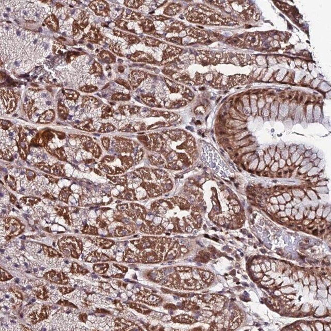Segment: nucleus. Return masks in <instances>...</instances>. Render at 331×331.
<instances>
[{
  "label": "nucleus",
  "mask_w": 331,
  "mask_h": 331,
  "mask_svg": "<svg viewBox=\"0 0 331 331\" xmlns=\"http://www.w3.org/2000/svg\"><path fill=\"white\" fill-rule=\"evenodd\" d=\"M61 251L67 256L77 258L81 253V244L71 237L64 238L59 242Z\"/></svg>",
  "instance_id": "obj_1"
},
{
  "label": "nucleus",
  "mask_w": 331,
  "mask_h": 331,
  "mask_svg": "<svg viewBox=\"0 0 331 331\" xmlns=\"http://www.w3.org/2000/svg\"><path fill=\"white\" fill-rule=\"evenodd\" d=\"M146 74L143 71H133L129 75V83L132 89L134 90L136 89L140 83L146 78Z\"/></svg>",
  "instance_id": "obj_2"
},
{
  "label": "nucleus",
  "mask_w": 331,
  "mask_h": 331,
  "mask_svg": "<svg viewBox=\"0 0 331 331\" xmlns=\"http://www.w3.org/2000/svg\"><path fill=\"white\" fill-rule=\"evenodd\" d=\"M132 61L136 62H148L155 63V61L151 55L142 51H137L132 54L129 58Z\"/></svg>",
  "instance_id": "obj_3"
},
{
  "label": "nucleus",
  "mask_w": 331,
  "mask_h": 331,
  "mask_svg": "<svg viewBox=\"0 0 331 331\" xmlns=\"http://www.w3.org/2000/svg\"><path fill=\"white\" fill-rule=\"evenodd\" d=\"M90 6L98 15L107 16L109 12L108 5L105 1H94L91 3Z\"/></svg>",
  "instance_id": "obj_4"
},
{
  "label": "nucleus",
  "mask_w": 331,
  "mask_h": 331,
  "mask_svg": "<svg viewBox=\"0 0 331 331\" xmlns=\"http://www.w3.org/2000/svg\"><path fill=\"white\" fill-rule=\"evenodd\" d=\"M45 278L47 280L57 284H65L67 282V279L63 273L54 271L46 273L45 275Z\"/></svg>",
  "instance_id": "obj_5"
},
{
  "label": "nucleus",
  "mask_w": 331,
  "mask_h": 331,
  "mask_svg": "<svg viewBox=\"0 0 331 331\" xmlns=\"http://www.w3.org/2000/svg\"><path fill=\"white\" fill-rule=\"evenodd\" d=\"M47 314L46 307H43L41 309L34 310L29 315V318L33 323H35L37 322L46 319L47 317Z\"/></svg>",
  "instance_id": "obj_6"
},
{
  "label": "nucleus",
  "mask_w": 331,
  "mask_h": 331,
  "mask_svg": "<svg viewBox=\"0 0 331 331\" xmlns=\"http://www.w3.org/2000/svg\"><path fill=\"white\" fill-rule=\"evenodd\" d=\"M21 226L15 219L8 220L6 225V231L8 235H17L19 233Z\"/></svg>",
  "instance_id": "obj_7"
},
{
  "label": "nucleus",
  "mask_w": 331,
  "mask_h": 331,
  "mask_svg": "<svg viewBox=\"0 0 331 331\" xmlns=\"http://www.w3.org/2000/svg\"><path fill=\"white\" fill-rule=\"evenodd\" d=\"M115 35L119 37H121L124 38V40L126 41L128 44V45H133L134 44H136L139 43L140 40L138 37L136 36L133 34H127L125 33L119 31H114Z\"/></svg>",
  "instance_id": "obj_8"
},
{
  "label": "nucleus",
  "mask_w": 331,
  "mask_h": 331,
  "mask_svg": "<svg viewBox=\"0 0 331 331\" xmlns=\"http://www.w3.org/2000/svg\"><path fill=\"white\" fill-rule=\"evenodd\" d=\"M138 25L143 31L146 34H152L155 31L154 25L150 20H141Z\"/></svg>",
  "instance_id": "obj_9"
},
{
  "label": "nucleus",
  "mask_w": 331,
  "mask_h": 331,
  "mask_svg": "<svg viewBox=\"0 0 331 331\" xmlns=\"http://www.w3.org/2000/svg\"><path fill=\"white\" fill-rule=\"evenodd\" d=\"M125 45L120 41L112 42L110 45V49L119 56H124V52L125 50Z\"/></svg>",
  "instance_id": "obj_10"
},
{
  "label": "nucleus",
  "mask_w": 331,
  "mask_h": 331,
  "mask_svg": "<svg viewBox=\"0 0 331 331\" xmlns=\"http://www.w3.org/2000/svg\"><path fill=\"white\" fill-rule=\"evenodd\" d=\"M181 49L175 47L169 46L163 52V60H166L168 58H173L180 54Z\"/></svg>",
  "instance_id": "obj_11"
},
{
  "label": "nucleus",
  "mask_w": 331,
  "mask_h": 331,
  "mask_svg": "<svg viewBox=\"0 0 331 331\" xmlns=\"http://www.w3.org/2000/svg\"><path fill=\"white\" fill-rule=\"evenodd\" d=\"M140 108L136 106H130L129 105L123 106L119 108V112L124 115H132L138 113Z\"/></svg>",
  "instance_id": "obj_12"
},
{
  "label": "nucleus",
  "mask_w": 331,
  "mask_h": 331,
  "mask_svg": "<svg viewBox=\"0 0 331 331\" xmlns=\"http://www.w3.org/2000/svg\"><path fill=\"white\" fill-rule=\"evenodd\" d=\"M101 35L98 32V29L95 27H92L90 31L88 33L87 38L89 41L93 42H98V41L101 39Z\"/></svg>",
  "instance_id": "obj_13"
},
{
  "label": "nucleus",
  "mask_w": 331,
  "mask_h": 331,
  "mask_svg": "<svg viewBox=\"0 0 331 331\" xmlns=\"http://www.w3.org/2000/svg\"><path fill=\"white\" fill-rule=\"evenodd\" d=\"M184 28V25L180 22H174L171 25L166 29L167 32L171 33H179Z\"/></svg>",
  "instance_id": "obj_14"
},
{
  "label": "nucleus",
  "mask_w": 331,
  "mask_h": 331,
  "mask_svg": "<svg viewBox=\"0 0 331 331\" xmlns=\"http://www.w3.org/2000/svg\"><path fill=\"white\" fill-rule=\"evenodd\" d=\"M100 58L106 63H113L115 62V57L108 51H102L100 54Z\"/></svg>",
  "instance_id": "obj_15"
},
{
  "label": "nucleus",
  "mask_w": 331,
  "mask_h": 331,
  "mask_svg": "<svg viewBox=\"0 0 331 331\" xmlns=\"http://www.w3.org/2000/svg\"><path fill=\"white\" fill-rule=\"evenodd\" d=\"M180 10V7L175 4H171L166 8L164 13L168 15H174L176 14Z\"/></svg>",
  "instance_id": "obj_16"
},
{
  "label": "nucleus",
  "mask_w": 331,
  "mask_h": 331,
  "mask_svg": "<svg viewBox=\"0 0 331 331\" xmlns=\"http://www.w3.org/2000/svg\"><path fill=\"white\" fill-rule=\"evenodd\" d=\"M144 3L142 1H126L124 2V4L127 8H131L133 9H137Z\"/></svg>",
  "instance_id": "obj_17"
},
{
  "label": "nucleus",
  "mask_w": 331,
  "mask_h": 331,
  "mask_svg": "<svg viewBox=\"0 0 331 331\" xmlns=\"http://www.w3.org/2000/svg\"><path fill=\"white\" fill-rule=\"evenodd\" d=\"M143 41L144 44L149 46H157L161 44V42L158 40L149 37H145Z\"/></svg>",
  "instance_id": "obj_18"
},
{
  "label": "nucleus",
  "mask_w": 331,
  "mask_h": 331,
  "mask_svg": "<svg viewBox=\"0 0 331 331\" xmlns=\"http://www.w3.org/2000/svg\"><path fill=\"white\" fill-rule=\"evenodd\" d=\"M89 73L91 74H96L97 75H100L102 73V67L99 64L95 62L93 64L92 66L90 68Z\"/></svg>",
  "instance_id": "obj_19"
},
{
  "label": "nucleus",
  "mask_w": 331,
  "mask_h": 331,
  "mask_svg": "<svg viewBox=\"0 0 331 331\" xmlns=\"http://www.w3.org/2000/svg\"><path fill=\"white\" fill-rule=\"evenodd\" d=\"M102 118L105 119L112 116L113 112L112 108L110 107L109 106H108L107 105H105L104 106H103V107L102 108Z\"/></svg>",
  "instance_id": "obj_20"
},
{
  "label": "nucleus",
  "mask_w": 331,
  "mask_h": 331,
  "mask_svg": "<svg viewBox=\"0 0 331 331\" xmlns=\"http://www.w3.org/2000/svg\"><path fill=\"white\" fill-rule=\"evenodd\" d=\"M130 96L128 94H125L121 93L115 94L112 97V98L114 100H123V101L129 100H130Z\"/></svg>",
  "instance_id": "obj_21"
},
{
  "label": "nucleus",
  "mask_w": 331,
  "mask_h": 331,
  "mask_svg": "<svg viewBox=\"0 0 331 331\" xmlns=\"http://www.w3.org/2000/svg\"><path fill=\"white\" fill-rule=\"evenodd\" d=\"M108 265V264H96L94 266V270L100 274H102L105 272L107 270Z\"/></svg>",
  "instance_id": "obj_22"
},
{
  "label": "nucleus",
  "mask_w": 331,
  "mask_h": 331,
  "mask_svg": "<svg viewBox=\"0 0 331 331\" xmlns=\"http://www.w3.org/2000/svg\"><path fill=\"white\" fill-rule=\"evenodd\" d=\"M115 127L110 124H103L100 128L102 132H110L115 130Z\"/></svg>",
  "instance_id": "obj_23"
},
{
  "label": "nucleus",
  "mask_w": 331,
  "mask_h": 331,
  "mask_svg": "<svg viewBox=\"0 0 331 331\" xmlns=\"http://www.w3.org/2000/svg\"><path fill=\"white\" fill-rule=\"evenodd\" d=\"M80 90L85 92H92L96 90L97 88L92 85H85L81 88Z\"/></svg>",
  "instance_id": "obj_24"
},
{
  "label": "nucleus",
  "mask_w": 331,
  "mask_h": 331,
  "mask_svg": "<svg viewBox=\"0 0 331 331\" xmlns=\"http://www.w3.org/2000/svg\"><path fill=\"white\" fill-rule=\"evenodd\" d=\"M11 278H12V276L8 272H6L5 271L3 270V269H1V280L2 281L8 280V279H10Z\"/></svg>",
  "instance_id": "obj_25"
},
{
  "label": "nucleus",
  "mask_w": 331,
  "mask_h": 331,
  "mask_svg": "<svg viewBox=\"0 0 331 331\" xmlns=\"http://www.w3.org/2000/svg\"><path fill=\"white\" fill-rule=\"evenodd\" d=\"M117 82L118 83L120 84L121 85L124 86V87H125V88L127 89L128 90H131V87H130V84H129L124 79H119L117 80Z\"/></svg>",
  "instance_id": "obj_26"
},
{
  "label": "nucleus",
  "mask_w": 331,
  "mask_h": 331,
  "mask_svg": "<svg viewBox=\"0 0 331 331\" xmlns=\"http://www.w3.org/2000/svg\"><path fill=\"white\" fill-rule=\"evenodd\" d=\"M167 40L168 41H170V42L175 43V44H179V45L182 44V39L181 38H179V37H172V38L167 39Z\"/></svg>",
  "instance_id": "obj_27"
},
{
  "label": "nucleus",
  "mask_w": 331,
  "mask_h": 331,
  "mask_svg": "<svg viewBox=\"0 0 331 331\" xmlns=\"http://www.w3.org/2000/svg\"><path fill=\"white\" fill-rule=\"evenodd\" d=\"M102 144L104 145V146H105V148H108L109 147V140L107 138H105L104 139H102Z\"/></svg>",
  "instance_id": "obj_28"
},
{
  "label": "nucleus",
  "mask_w": 331,
  "mask_h": 331,
  "mask_svg": "<svg viewBox=\"0 0 331 331\" xmlns=\"http://www.w3.org/2000/svg\"><path fill=\"white\" fill-rule=\"evenodd\" d=\"M167 19H168L167 18L163 17V16H155V18H154V19L158 20V21H163V20Z\"/></svg>",
  "instance_id": "obj_29"
},
{
  "label": "nucleus",
  "mask_w": 331,
  "mask_h": 331,
  "mask_svg": "<svg viewBox=\"0 0 331 331\" xmlns=\"http://www.w3.org/2000/svg\"><path fill=\"white\" fill-rule=\"evenodd\" d=\"M118 70L119 71V72L123 73L124 71V67H123V66H119V67H118Z\"/></svg>",
  "instance_id": "obj_30"
},
{
  "label": "nucleus",
  "mask_w": 331,
  "mask_h": 331,
  "mask_svg": "<svg viewBox=\"0 0 331 331\" xmlns=\"http://www.w3.org/2000/svg\"><path fill=\"white\" fill-rule=\"evenodd\" d=\"M203 276H204L205 278L207 279V278H208L209 277V273H207V272H206V273H203Z\"/></svg>",
  "instance_id": "obj_31"
},
{
  "label": "nucleus",
  "mask_w": 331,
  "mask_h": 331,
  "mask_svg": "<svg viewBox=\"0 0 331 331\" xmlns=\"http://www.w3.org/2000/svg\"><path fill=\"white\" fill-rule=\"evenodd\" d=\"M242 284H243V285L244 286H246V287H248V286H249L248 284H247L246 283H245V282H243V283H242Z\"/></svg>",
  "instance_id": "obj_32"
},
{
  "label": "nucleus",
  "mask_w": 331,
  "mask_h": 331,
  "mask_svg": "<svg viewBox=\"0 0 331 331\" xmlns=\"http://www.w3.org/2000/svg\"><path fill=\"white\" fill-rule=\"evenodd\" d=\"M260 251H262L263 253H265V252H266L265 250L263 249H260Z\"/></svg>",
  "instance_id": "obj_33"
},
{
  "label": "nucleus",
  "mask_w": 331,
  "mask_h": 331,
  "mask_svg": "<svg viewBox=\"0 0 331 331\" xmlns=\"http://www.w3.org/2000/svg\"><path fill=\"white\" fill-rule=\"evenodd\" d=\"M212 239H213V240H214V241H217V242H218V240H217V239H215V238H212Z\"/></svg>",
  "instance_id": "obj_34"
},
{
  "label": "nucleus",
  "mask_w": 331,
  "mask_h": 331,
  "mask_svg": "<svg viewBox=\"0 0 331 331\" xmlns=\"http://www.w3.org/2000/svg\"><path fill=\"white\" fill-rule=\"evenodd\" d=\"M205 237H206V238H209V236H207V234H205Z\"/></svg>",
  "instance_id": "obj_35"
},
{
  "label": "nucleus",
  "mask_w": 331,
  "mask_h": 331,
  "mask_svg": "<svg viewBox=\"0 0 331 331\" xmlns=\"http://www.w3.org/2000/svg\"><path fill=\"white\" fill-rule=\"evenodd\" d=\"M244 293H245V295H247V296L249 295H248V293H247L246 291H245V292H244Z\"/></svg>",
  "instance_id": "obj_36"
},
{
  "label": "nucleus",
  "mask_w": 331,
  "mask_h": 331,
  "mask_svg": "<svg viewBox=\"0 0 331 331\" xmlns=\"http://www.w3.org/2000/svg\"><path fill=\"white\" fill-rule=\"evenodd\" d=\"M227 258H228V259H230V260H233V259H232V258H230V257H227Z\"/></svg>",
  "instance_id": "obj_37"
},
{
  "label": "nucleus",
  "mask_w": 331,
  "mask_h": 331,
  "mask_svg": "<svg viewBox=\"0 0 331 331\" xmlns=\"http://www.w3.org/2000/svg\"><path fill=\"white\" fill-rule=\"evenodd\" d=\"M248 236H249V238H252V236H251V234H249Z\"/></svg>",
  "instance_id": "obj_38"
},
{
  "label": "nucleus",
  "mask_w": 331,
  "mask_h": 331,
  "mask_svg": "<svg viewBox=\"0 0 331 331\" xmlns=\"http://www.w3.org/2000/svg\"><path fill=\"white\" fill-rule=\"evenodd\" d=\"M197 264H198V265H200V266H201V265H201V263H198Z\"/></svg>",
  "instance_id": "obj_39"
},
{
  "label": "nucleus",
  "mask_w": 331,
  "mask_h": 331,
  "mask_svg": "<svg viewBox=\"0 0 331 331\" xmlns=\"http://www.w3.org/2000/svg\"><path fill=\"white\" fill-rule=\"evenodd\" d=\"M251 285H252V286H252V287H254V285H253V284H251Z\"/></svg>",
  "instance_id": "obj_40"
},
{
  "label": "nucleus",
  "mask_w": 331,
  "mask_h": 331,
  "mask_svg": "<svg viewBox=\"0 0 331 331\" xmlns=\"http://www.w3.org/2000/svg\"><path fill=\"white\" fill-rule=\"evenodd\" d=\"M241 256H243V253H241Z\"/></svg>",
  "instance_id": "obj_41"
},
{
  "label": "nucleus",
  "mask_w": 331,
  "mask_h": 331,
  "mask_svg": "<svg viewBox=\"0 0 331 331\" xmlns=\"http://www.w3.org/2000/svg\"><path fill=\"white\" fill-rule=\"evenodd\" d=\"M35 299H32V302H35Z\"/></svg>",
  "instance_id": "obj_42"
},
{
  "label": "nucleus",
  "mask_w": 331,
  "mask_h": 331,
  "mask_svg": "<svg viewBox=\"0 0 331 331\" xmlns=\"http://www.w3.org/2000/svg\"><path fill=\"white\" fill-rule=\"evenodd\" d=\"M3 251H3V250H1V252H2V253H3Z\"/></svg>",
  "instance_id": "obj_43"
}]
</instances>
